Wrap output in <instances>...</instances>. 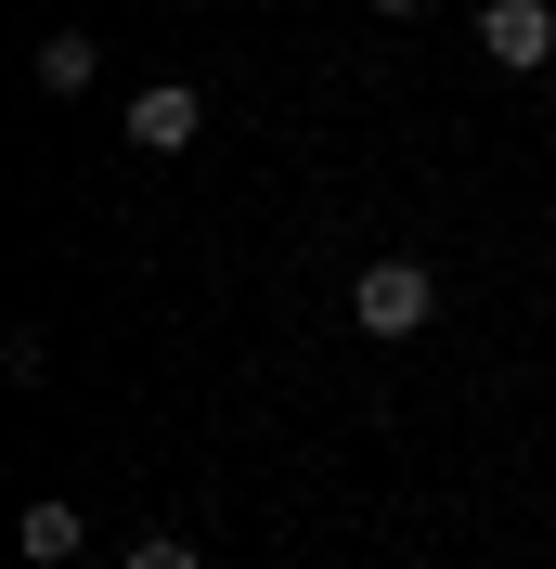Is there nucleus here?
Instances as JSON below:
<instances>
[{"label": "nucleus", "instance_id": "nucleus-6", "mask_svg": "<svg viewBox=\"0 0 556 569\" xmlns=\"http://www.w3.org/2000/svg\"><path fill=\"white\" fill-rule=\"evenodd\" d=\"M130 569H208V557H195L181 531H156V543H130Z\"/></svg>", "mask_w": 556, "mask_h": 569}, {"label": "nucleus", "instance_id": "nucleus-2", "mask_svg": "<svg viewBox=\"0 0 556 569\" xmlns=\"http://www.w3.org/2000/svg\"><path fill=\"white\" fill-rule=\"evenodd\" d=\"M479 39H492V66H544L556 52V0H492Z\"/></svg>", "mask_w": 556, "mask_h": 569}, {"label": "nucleus", "instance_id": "nucleus-1", "mask_svg": "<svg viewBox=\"0 0 556 569\" xmlns=\"http://www.w3.org/2000/svg\"><path fill=\"white\" fill-rule=\"evenodd\" d=\"M349 323H363V337H427V323H440V272H427V259H363Z\"/></svg>", "mask_w": 556, "mask_h": 569}, {"label": "nucleus", "instance_id": "nucleus-7", "mask_svg": "<svg viewBox=\"0 0 556 569\" xmlns=\"http://www.w3.org/2000/svg\"><path fill=\"white\" fill-rule=\"evenodd\" d=\"M376 13H427V0H376Z\"/></svg>", "mask_w": 556, "mask_h": 569}, {"label": "nucleus", "instance_id": "nucleus-3", "mask_svg": "<svg viewBox=\"0 0 556 569\" xmlns=\"http://www.w3.org/2000/svg\"><path fill=\"white\" fill-rule=\"evenodd\" d=\"M195 130H208V104H195L181 78H169V91H142V104H130V142H142V156H181V142H195Z\"/></svg>", "mask_w": 556, "mask_h": 569}, {"label": "nucleus", "instance_id": "nucleus-5", "mask_svg": "<svg viewBox=\"0 0 556 569\" xmlns=\"http://www.w3.org/2000/svg\"><path fill=\"white\" fill-rule=\"evenodd\" d=\"M91 78H105L91 27H52V39H39V91H91Z\"/></svg>", "mask_w": 556, "mask_h": 569}, {"label": "nucleus", "instance_id": "nucleus-4", "mask_svg": "<svg viewBox=\"0 0 556 569\" xmlns=\"http://www.w3.org/2000/svg\"><path fill=\"white\" fill-rule=\"evenodd\" d=\"M78 543H91V531H78V505H52V492H39L27 518H13V557H27V569H66Z\"/></svg>", "mask_w": 556, "mask_h": 569}]
</instances>
